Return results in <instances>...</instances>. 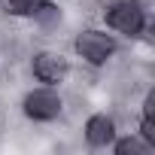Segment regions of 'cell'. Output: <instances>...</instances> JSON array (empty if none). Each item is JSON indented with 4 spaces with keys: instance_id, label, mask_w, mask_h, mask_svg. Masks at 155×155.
Masks as SVG:
<instances>
[{
    "instance_id": "1",
    "label": "cell",
    "mask_w": 155,
    "mask_h": 155,
    "mask_svg": "<svg viewBox=\"0 0 155 155\" xmlns=\"http://www.w3.org/2000/svg\"><path fill=\"white\" fill-rule=\"evenodd\" d=\"M104 18L113 31H119L125 37H137L146 25V12H143V6L137 0H116V3H110Z\"/></svg>"
},
{
    "instance_id": "2",
    "label": "cell",
    "mask_w": 155,
    "mask_h": 155,
    "mask_svg": "<svg viewBox=\"0 0 155 155\" xmlns=\"http://www.w3.org/2000/svg\"><path fill=\"white\" fill-rule=\"evenodd\" d=\"M61 94L52 88V85H46V88H37V91H28V97H25V116L28 119H34V122H52V119H58L61 116Z\"/></svg>"
},
{
    "instance_id": "3",
    "label": "cell",
    "mask_w": 155,
    "mask_h": 155,
    "mask_svg": "<svg viewBox=\"0 0 155 155\" xmlns=\"http://www.w3.org/2000/svg\"><path fill=\"white\" fill-rule=\"evenodd\" d=\"M76 52H79L88 64H107L116 52V40L104 31H82L79 37H76Z\"/></svg>"
},
{
    "instance_id": "4",
    "label": "cell",
    "mask_w": 155,
    "mask_h": 155,
    "mask_svg": "<svg viewBox=\"0 0 155 155\" xmlns=\"http://www.w3.org/2000/svg\"><path fill=\"white\" fill-rule=\"evenodd\" d=\"M70 73V64L61 52H37L34 55V76L46 85L64 82V76Z\"/></svg>"
},
{
    "instance_id": "5",
    "label": "cell",
    "mask_w": 155,
    "mask_h": 155,
    "mask_svg": "<svg viewBox=\"0 0 155 155\" xmlns=\"http://www.w3.org/2000/svg\"><path fill=\"white\" fill-rule=\"evenodd\" d=\"M85 140H88V146H94V149L110 146V143L116 140V122H113L107 113L91 116V119L85 122Z\"/></svg>"
},
{
    "instance_id": "6",
    "label": "cell",
    "mask_w": 155,
    "mask_h": 155,
    "mask_svg": "<svg viewBox=\"0 0 155 155\" xmlns=\"http://www.w3.org/2000/svg\"><path fill=\"white\" fill-rule=\"evenodd\" d=\"M116 143V140H113ZM155 146L149 143V140H143V137H125V140H119L116 143V155H149Z\"/></svg>"
},
{
    "instance_id": "7",
    "label": "cell",
    "mask_w": 155,
    "mask_h": 155,
    "mask_svg": "<svg viewBox=\"0 0 155 155\" xmlns=\"http://www.w3.org/2000/svg\"><path fill=\"white\" fill-rule=\"evenodd\" d=\"M46 3V0H3V6L12 15H37V9Z\"/></svg>"
}]
</instances>
